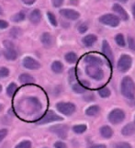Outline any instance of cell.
Returning <instances> with one entry per match:
<instances>
[{
  "label": "cell",
  "instance_id": "cell-29",
  "mask_svg": "<svg viewBox=\"0 0 135 148\" xmlns=\"http://www.w3.org/2000/svg\"><path fill=\"white\" fill-rule=\"evenodd\" d=\"M16 90H17V85L15 84V83H11V84H9L7 88V94L8 97H12L15 92H16Z\"/></svg>",
  "mask_w": 135,
  "mask_h": 148
},
{
  "label": "cell",
  "instance_id": "cell-41",
  "mask_svg": "<svg viewBox=\"0 0 135 148\" xmlns=\"http://www.w3.org/2000/svg\"><path fill=\"white\" fill-rule=\"evenodd\" d=\"M69 75H70V80H71V81L75 80V68L70 69V71H69Z\"/></svg>",
  "mask_w": 135,
  "mask_h": 148
},
{
  "label": "cell",
  "instance_id": "cell-46",
  "mask_svg": "<svg viewBox=\"0 0 135 148\" xmlns=\"http://www.w3.org/2000/svg\"><path fill=\"white\" fill-rule=\"evenodd\" d=\"M3 109H4V106L2 104H0V112L3 110Z\"/></svg>",
  "mask_w": 135,
  "mask_h": 148
},
{
  "label": "cell",
  "instance_id": "cell-33",
  "mask_svg": "<svg viewBox=\"0 0 135 148\" xmlns=\"http://www.w3.org/2000/svg\"><path fill=\"white\" fill-rule=\"evenodd\" d=\"M47 16H48V18H49V21L50 23L53 25V26L56 27L57 26V20H56V18L54 16V14L53 13H51V12H48L47 13Z\"/></svg>",
  "mask_w": 135,
  "mask_h": 148
},
{
  "label": "cell",
  "instance_id": "cell-10",
  "mask_svg": "<svg viewBox=\"0 0 135 148\" xmlns=\"http://www.w3.org/2000/svg\"><path fill=\"white\" fill-rule=\"evenodd\" d=\"M22 64L24 67L29 70H37L40 67V64L38 61L29 56H26L22 61Z\"/></svg>",
  "mask_w": 135,
  "mask_h": 148
},
{
  "label": "cell",
  "instance_id": "cell-32",
  "mask_svg": "<svg viewBox=\"0 0 135 148\" xmlns=\"http://www.w3.org/2000/svg\"><path fill=\"white\" fill-rule=\"evenodd\" d=\"M113 148H132V146L126 142H119L113 145Z\"/></svg>",
  "mask_w": 135,
  "mask_h": 148
},
{
  "label": "cell",
  "instance_id": "cell-17",
  "mask_svg": "<svg viewBox=\"0 0 135 148\" xmlns=\"http://www.w3.org/2000/svg\"><path fill=\"white\" fill-rule=\"evenodd\" d=\"M97 40V37L95 34H88L82 39V42L86 47H91Z\"/></svg>",
  "mask_w": 135,
  "mask_h": 148
},
{
  "label": "cell",
  "instance_id": "cell-38",
  "mask_svg": "<svg viewBox=\"0 0 135 148\" xmlns=\"http://www.w3.org/2000/svg\"><path fill=\"white\" fill-rule=\"evenodd\" d=\"M54 147L55 148H67V145H66V144H64V142L58 141L54 144Z\"/></svg>",
  "mask_w": 135,
  "mask_h": 148
},
{
  "label": "cell",
  "instance_id": "cell-45",
  "mask_svg": "<svg viewBox=\"0 0 135 148\" xmlns=\"http://www.w3.org/2000/svg\"><path fill=\"white\" fill-rule=\"evenodd\" d=\"M132 15H133V18H135V3L132 5Z\"/></svg>",
  "mask_w": 135,
  "mask_h": 148
},
{
  "label": "cell",
  "instance_id": "cell-35",
  "mask_svg": "<svg viewBox=\"0 0 135 148\" xmlns=\"http://www.w3.org/2000/svg\"><path fill=\"white\" fill-rule=\"evenodd\" d=\"M128 43H129V47L131 50L135 51V40L132 37H130L128 38Z\"/></svg>",
  "mask_w": 135,
  "mask_h": 148
},
{
  "label": "cell",
  "instance_id": "cell-9",
  "mask_svg": "<svg viewBox=\"0 0 135 148\" xmlns=\"http://www.w3.org/2000/svg\"><path fill=\"white\" fill-rule=\"evenodd\" d=\"M64 119L62 118L61 116L57 115L55 112H53V110H49L47 111L42 118H41L40 121H37V124L41 125V124H46V123H50V122H54V121H61Z\"/></svg>",
  "mask_w": 135,
  "mask_h": 148
},
{
  "label": "cell",
  "instance_id": "cell-27",
  "mask_svg": "<svg viewBox=\"0 0 135 148\" xmlns=\"http://www.w3.org/2000/svg\"><path fill=\"white\" fill-rule=\"evenodd\" d=\"M115 40H116V43L121 47H124L126 45V42H125V39H124V36L121 33H119L116 35L115 37Z\"/></svg>",
  "mask_w": 135,
  "mask_h": 148
},
{
  "label": "cell",
  "instance_id": "cell-48",
  "mask_svg": "<svg viewBox=\"0 0 135 148\" xmlns=\"http://www.w3.org/2000/svg\"><path fill=\"white\" fill-rule=\"evenodd\" d=\"M1 91H2V86H0V93H1Z\"/></svg>",
  "mask_w": 135,
  "mask_h": 148
},
{
  "label": "cell",
  "instance_id": "cell-47",
  "mask_svg": "<svg viewBox=\"0 0 135 148\" xmlns=\"http://www.w3.org/2000/svg\"><path fill=\"white\" fill-rule=\"evenodd\" d=\"M117 1H119V2H122V3H126L128 0H117Z\"/></svg>",
  "mask_w": 135,
  "mask_h": 148
},
{
  "label": "cell",
  "instance_id": "cell-21",
  "mask_svg": "<svg viewBox=\"0 0 135 148\" xmlns=\"http://www.w3.org/2000/svg\"><path fill=\"white\" fill-rule=\"evenodd\" d=\"M19 82L21 84H30V83H33L35 79L32 75H30L29 74H21L19 76Z\"/></svg>",
  "mask_w": 135,
  "mask_h": 148
},
{
  "label": "cell",
  "instance_id": "cell-24",
  "mask_svg": "<svg viewBox=\"0 0 135 148\" xmlns=\"http://www.w3.org/2000/svg\"><path fill=\"white\" fill-rule=\"evenodd\" d=\"M64 59L67 63L69 64H75L76 63L77 59H78V57H77V54L73 53V52H70V53H67L64 56Z\"/></svg>",
  "mask_w": 135,
  "mask_h": 148
},
{
  "label": "cell",
  "instance_id": "cell-7",
  "mask_svg": "<svg viewBox=\"0 0 135 148\" xmlns=\"http://www.w3.org/2000/svg\"><path fill=\"white\" fill-rule=\"evenodd\" d=\"M99 22L106 25V26H110V27H118L121 22V19L119 17H117L116 15L113 14H105L99 18Z\"/></svg>",
  "mask_w": 135,
  "mask_h": 148
},
{
  "label": "cell",
  "instance_id": "cell-30",
  "mask_svg": "<svg viewBox=\"0 0 135 148\" xmlns=\"http://www.w3.org/2000/svg\"><path fill=\"white\" fill-rule=\"evenodd\" d=\"M25 19V13L24 12H19L16 15H14L11 18V20L14 22H20Z\"/></svg>",
  "mask_w": 135,
  "mask_h": 148
},
{
  "label": "cell",
  "instance_id": "cell-5",
  "mask_svg": "<svg viewBox=\"0 0 135 148\" xmlns=\"http://www.w3.org/2000/svg\"><path fill=\"white\" fill-rule=\"evenodd\" d=\"M132 64V59L131 56L128 54H122L118 61L117 67L119 72L126 73L127 71L131 69Z\"/></svg>",
  "mask_w": 135,
  "mask_h": 148
},
{
  "label": "cell",
  "instance_id": "cell-37",
  "mask_svg": "<svg viewBox=\"0 0 135 148\" xmlns=\"http://www.w3.org/2000/svg\"><path fill=\"white\" fill-rule=\"evenodd\" d=\"M87 29H88V27H87V25L85 24V23H83V24L79 25V27H78V32H79L80 33H85Z\"/></svg>",
  "mask_w": 135,
  "mask_h": 148
},
{
  "label": "cell",
  "instance_id": "cell-39",
  "mask_svg": "<svg viewBox=\"0 0 135 148\" xmlns=\"http://www.w3.org/2000/svg\"><path fill=\"white\" fill-rule=\"evenodd\" d=\"M51 1H53V6L55 8L61 7L62 5H63V3H64V0H51Z\"/></svg>",
  "mask_w": 135,
  "mask_h": 148
},
{
  "label": "cell",
  "instance_id": "cell-40",
  "mask_svg": "<svg viewBox=\"0 0 135 148\" xmlns=\"http://www.w3.org/2000/svg\"><path fill=\"white\" fill-rule=\"evenodd\" d=\"M8 27V23L6 21V20L0 19V29H7Z\"/></svg>",
  "mask_w": 135,
  "mask_h": 148
},
{
  "label": "cell",
  "instance_id": "cell-11",
  "mask_svg": "<svg viewBox=\"0 0 135 148\" xmlns=\"http://www.w3.org/2000/svg\"><path fill=\"white\" fill-rule=\"evenodd\" d=\"M60 14L64 18H67V19H70V20H76V19H78L80 17L79 12L75 11V10H74V9H70V8L61 9Z\"/></svg>",
  "mask_w": 135,
  "mask_h": 148
},
{
  "label": "cell",
  "instance_id": "cell-44",
  "mask_svg": "<svg viewBox=\"0 0 135 148\" xmlns=\"http://www.w3.org/2000/svg\"><path fill=\"white\" fill-rule=\"evenodd\" d=\"M36 0H22V2L26 5H32L33 3H35Z\"/></svg>",
  "mask_w": 135,
  "mask_h": 148
},
{
  "label": "cell",
  "instance_id": "cell-26",
  "mask_svg": "<svg viewBox=\"0 0 135 148\" xmlns=\"http://www.w3.org/2000/svg\"><path fill=\"white\" fill-rule=\"evenodd\" d=\"M86 129H87V127L86 124H77L73 127V131H74V132L76 134H84V132L86 131Z\"/></svg>",
  "mask_w": 135,
  "mask_h": 148
},
{
  "label": "cell",
  "instance_id": "cell-23",
  "mask_svg": "<svg viewBox=\"0 0 135 148\" xmlns=\"http://www.w3.org/2000/svg\"><path fill=\"white\" fill-rule=\"evenodd\" d=\"M51 70L55 74H61L64 71V64H62L60 61H54V62L51 64Z\"/></svg>",
  "mask_w": 135,
  "mask_h": 148
},
{
  "label": "cell",
  "instance_id": "cell-22",
  "mask_svg": "<svg viewBox=\"0 0 135 148\" xmlns=\"http://www.w3.org/2000/svg\"><path fill=\"white\" fill-rule=\"evenodd\" d=\"M99 112H100V107L97 106V105L90 106L86 110V114L87 116H90V117L96 116V115H97L98 113H99Z\"/></svg>",
  "mask_w": 135,
  "mask_h": 148
},
{
  "label": "cell",
  "instance_id": "cell-1",
  "mask_svg": "<svg viewBox=\"0 0 135 148\" xmlns=\"http://www.w3.org/2000/svg\"><path fill=\"white\" fill-rule=\"evenodd\" d=\"M42 106L40 101L34 97H29L19 101L17 105V110L19 113L25 116H32L40 111Z\"/></svg>",
  "mask_w": 135,
  "mask_h": 148
},
{
  "label": "cell",
  "instance_id": "cell-6",
  "mask_svg": "<svg viewBox=\"0 0 135 148\" xmlns=\"http://www.w3.org/2000/svg\"><path fill=\"white\" fill-rule=\"evenodd\" d=\"M86 73L89 77L97 81H100L104 78V71L100 68V66L87 65L86 67Z\"/></svg>",
  "mask_w": 135,
  "mask_h": 148
},
{
  "label": "cell",
  "instance_id": "cell-42",
  "mask_svg": "<svg viewBox=\"0 0 135 148\" xmlns=\"http://www.w3.org/2000/svg\"><path fill=\"white\" fill-rule=\"evenodd\" d=\"M87 148H107V146L105 145H91Z\"/></svg>",
  "mask_w": 135,
  "mask_h": 148
},
{
  "label": "cell",
  "instance_id": "cell-28",
  "mask_svg": "<svg viewBox=\"0 0 135 148\" xmlns=\"http://www.w3.org/2000/svg\"><path fill=\"white\" fill-rule=\"evenodd\" d=\"M98 94H99V96L101 97V98L106 99V98H108V97L110 96L111 92H110V88L104 86V88H100L99 90H98Z\"/></svg>",
  "mask_w": 135,
  "mask_h": 148
},
{
  "label": "cell",
  "instance_id": "cell-4",
  "mask_svg": "<svg viewBox=\"0 0 135 148\" xmlns=\"http://www.w3.org/2000/svg\"><path fill=\"white\" fill-rule=\"evenodd\" d=\"M56 109L62 114L65 116H71L75 112L76 107L72 102H58L56 104Z\"/></svg>",
  "mask_w": 135,
  "mask_h": 148
},
{
  "label": "cell",
  "instance_id": "cell-16",
  "mask_svg": "<svg viewBox=\"0 0 135 148\" xmlns=\"http://www.w3.org/2000/svg\"><path fill=\"white\" fill-rule=\"evenodd\" d=\"M135 134V123L130 122L121 129V134L124 136H132Z\"/></svg>",
  "mask_w": 135,
  "mask_h": 148
},
{
  "label": "cell",
  "instance_id": "cell-34",
  "mask_svg": "<svg viewBox=\"0 0 135 148\" xmlns=\"http://www.w3.org/2000/svg\"><path fill=\"white\" fill-rule=\"evenodd\" d=\"M9 75V70L7 67H1L0 68V78L7 77Z\"/></svg>",
  "mask_w": 135,
  "mask_h": 148
},
{
  "label": "cell",
  "instance_id": "cell-36",
  "mask_svg": "<svg viewBox=\"0 0 135 148\" xmlns=\"http://www.w3.org/2000/svg\"><path fill=\"white\" fill-rule=\"evenodd\" d=\"M8 130L7 129H1L0 130V143H1L5 138H6V136L8 135Z\"/></svg>",
  "mask_w": 135,
  "mask_h": 148
},
{
  "label": "cell",
  "instance_id": "cell-15",
  "mask_svg": "<svg viewBox=\"0 0 135 148\" xmlns=\"http://www.w3.org/2000/svg\"><path fill=\"white\" fill-rule=\"evenodd\" d=\"M40 42L43 44L44 47L50 48V47H51V45L53 43V37H51V35L49 32H44V33H42V35H41V37H40Z\"/></svg>",
  "mask_w": 135,
  "mask_h": 148
},
{
  "label": "cell",
  "instance_id": "cell-8",
  "mask_svg": "<svg viewBox=\"0 0 135 148\" xmlns=\"http://www.w3.org/2000/svg\"><path fill=\"white\" fill-rule=\"evenodd\" d=\"M51 132L56 134L57 136L61 139H66L67 136H68V131H69V127L65 125V124H56L51 126L49 129Z\"/></svg>",
  "mask_w": 135,
  "mask_h": 148
},
{
  "label": "cell",
  "instance_id": "cell-13",
  "mask_svg": "<svg viewBox=\"0 0 135 148\" xmlns=\"http://www.w3.org/2000/svg\"><path fill=\"white\" fill-rule=\"evenodd\" d=\"M102 52H103L104 55L107 57V59L110 61L111 64H113V62H114L113 53H112V50L110 46V44H108L107 40H103V42H102Z\"/></svg>",
  "mask_w": 135,
  "mask_h": 148
},
{
  "label": "cell",
  "instance_id": "cell-2",
  "mask_svg": "<svg viewBox=\"0 0 135 148\" xmlns=\"http://www.w3.org/2000/svg\"><path fill=\"white\" fill-rule=\"evenodd\" d=\"M121 91L123 97L132 100L135 98V83L132 77L125 76L123 77L121 84Z\"/></svg>",
  "mask_w": 135,
  "mask_h": 148
},
{
  "label": "cell",
  "instance_id": "cell-3",
  "mask_svg": "<svg viewBox=\"0 0 135 148\" xmlns=\"http://www.w3.org/2000/svg\"><path fill=\"white\" fill-rule=\"evenodd\" d=\"M108 120L114 125L119 124L125 120V112L121 109H114L110 112L108 116Z\"/></svg>",
  "mask_w": 135,
  "mask_h": 148
},
{
  "label": "cell",
  "instance_id": "cell-19",
  "mask_svg": "<svg viewBox=\"0 0 135 148\" xmlns=\"http://www.w3.org/2000/svg\"><path fill=\"white\" fill-rule=\"evenodd\" d=\"M99 132H100V135L105 139H110L113 136V130L108 125L102 126L99 129Z\"/></svg>",
  "mask_w": 135,
  "mask_h": 148
},
{
  "label": "cell",
  "instance_id": "cell-14",
  "mask_svg": "<svg viewBox=\"0 0 135 148\" xmlns=\"http://www.w3.org/2000/svg\"><path fill=\"white\" fill-rule=\"evenodd\" d=\"M112 9H113V11H115L119 15V18H121L122 20H125L126 21V20L129 19V15H128L127 11L119 4H114L112 7Z\"/></svg>",
  "mask_w": 135,
  "mask_h": 148
},
{
  "label": "cell",
  "instance_id": "cell-50",
  "mask_svg": "<svg viewBox=\"0 0 135 148\" xmlns=\"http://www.w3.org/2000/svg\"><path fill=\"white\" fill-rule=\"evenodd\" d=\"M134 123H135V117H134Z\"/></svg>",
  "mask_w": 135,
  "mask_h": 148
},
{
  "label": "cell",
  "instance_id": "cell-49",
  "mask_svg": "<svg viewBox=\"0 0 135 148\" xmlns=\"http://www.w3.org/2000/svg\"><path fill=\"white\" fill-rule=\"evenodd\" d=\"M2 12V8H1V7H0V13Z\"/></svg>",
  "mask_w": 135,
  "mask_h": 148
},
{
  "label": "cell",
  "instance_id": "cell-25",
  "mask_svg": "<svg viewBox=\"0 0 135 148\" xmlns=\"http://www.w3.org/2000/svg\"><path fill=\"white\" fill-rule=\"evenodd\" d=\"M73 90L75 91V93H78V94H82V93H85L86 88H85V85H84V82H83V84L81 83H75L72 86Z\"/></svg>",
  "mask_w": 135,
  "mask_h": 148
},
{
  "label": "cell",
  "instance_id": "cell-18",
  "mask_svg": "<svg viewBox=\"0 0 135 148\" xmlns=\"http://www.w3.org/2000/svg\"><path fill=\"white\" fill-rule=\"evenodd\" d=\"M4 56L5 58L8 61H14L18 58V53L15 51L14 47H10V48H6L4 50Z\"/></svg>",
  "mask_w": 135,
  "mask_h": 148
},
{
  "label": "cell",
  "instance_id": "cell-43",
  "mask_svg": "<svg viewBox=\"0 0 135 148\" xmlns=\"http://www.w3.org/2000/svg\"><path fill=\"white\" fill-rule=\"evenodd\" d=\"M84 99H85V100H86V101H92V100H94V99H95L94 96H93V95H88V96H86Z\"/></svg>",
  "mask_w": 135,
  "mask_h": 148
},
{
  "label": "cell",
  "instance_id": "cell-12",
  "mask_svg": "<svg viewBox=\"0 0 135 148\" xmlns=\"http://www.w3.org/2000/svg\"><path fill=\"white\" fill-rule=\"evenodd\" d=\"M84 62L87 65H95V66H102L104 64L103 60L99 57H97L96 55L88 54L86 55L84 58Z\"/></svg>",
  "mask_w": 135,
  "mask_h": 148
},
{
  "label": "cell",
  "instance_id": "cell-20",
  "mask_svg": "<svg viewBox=\"0 0 135 148\" xmlns=\"http://www.w3.org/2000/svg\"><path fill=\"white\" fill-rule=\"evenodd\" d=\"M41 19V13L39 9H34L29 15V20L32 24H38L40 23Z\"/></svg>",
  "mask_w": 135,
  "mask_h": 148
},
{
  "label": "cell",
  "instance_id": "cell-31",
  "mask_svg": "<svg viewBox=\"0 0 135 148\" xmlns=\"http://www.w3.org/2000/svg\"><path fill=\"white\" fill-rule=\"evenodd\" d=\"M15 148H32V142L29 140H25L18 144Z\"/></svg>",
  "mask_w": 135,
  "mask_h": 148
}]
</instances>
